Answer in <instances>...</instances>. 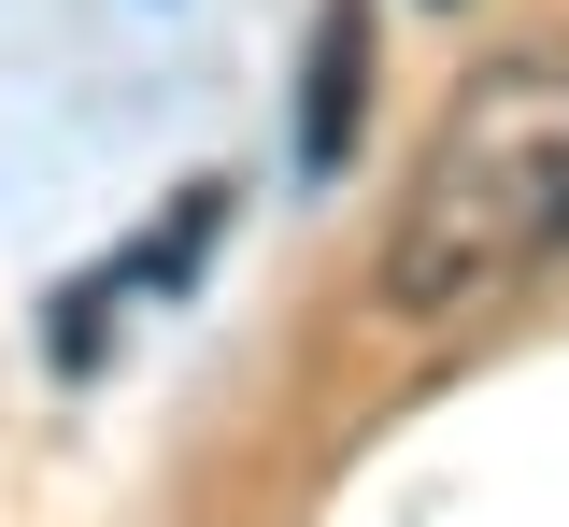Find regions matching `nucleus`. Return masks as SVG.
<instances>
[{
    "label": "nucleus",
    "mask_w": 569,
    "mask_h": 527,
    "mask_svg": "<svg viewBox=\"0 0 569 527\" xmlns=\"http://www.w3.org/2000/svg\"><path fill=\"white\" fill-rule=\"evenodd\" d=\"M569 257V58H485L441 100L399 228H385V314L456 328L498 314Z\"/></svg>",
    "instance_id": "f257e3e1"
},
{
    "label": "nucleus",
    "mask_w": 569,
    "mask_h": 527,
    "mask_svg": "<svg viewBox=\"0 0 569 527\" xmlns=\"http://www.w3.org/2000/svg\"><path fill=\"white\" fill-rule=\"evenodd\" d=\"M356 115H370V0L313 14V72H299V171H342Z\"/></svg>",
    "instance_id": "f03ea898"
}]
</instances>
